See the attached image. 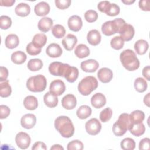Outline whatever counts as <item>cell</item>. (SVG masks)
<instances>
[{
	"instance_id": "6da1fadb",
	"label": "cell",
	"mask_w": 150,
	"mask_h": 150,
	"mask_svg": "<svg viewBox=\"0 0 150 150\" xmlns=\"http://www.w3.org/2000/svg\"><path fill=\"white\" fill-rule=\"evenodd\" d=\"M54 127L64 138H70L74 132L73 124L67 116L62 115L57 117L54 121Z\"/></svg>"
},
{
	"instance_id": "7a4b0ae2",
	"label": "cell",
	"mask_w": 150,
	"mask_h": 150,
	"mask_svg": "<svg viewBox=\"0 0 150 150\" xmlns=\"http://www.w3.org/2000/svg\"><path fill=\"white\" fill-rule=\"evenodd\" d=\"M120 59L122 66L128 71H135L139 67V61L135 52L131 49L123 50L120 53Z\"/></svg>"
},
{
	"instance_id": "3957f363",
	"label": "cell",
	"mask_w": 150,
	"mask_h": 150,
	"mask_svg": "<svg viewBox=\"0 0 150 150\" xmlns=\"http://www.w3.org/2000/svg\"><path fill=\"white\" fill-rule=\"evenodd\" d=\"M131 121L129 115L127 113H122L120 115L117 121L113 124L112 129L115 136L120 137L125 134L128 129Z\"/></svg>"
},
{
	"instance_id": "277c9868",
	"label": "cell",
	"mask_w": 150,
	"mask_h": 150,
	"mask_svg": "<svg viewBox=\"0 0 150 150\" xmlns=\"http://www.w3.org/2000/svg\"><path fill=\"white\" fill-rule=\"evenodd\" d=\"M46 85V79L42 74L31 76L26 81V87L32 92H42L45 90Z\"/></svg>"
},
{
	"instance_id": "5b68a950",
	"label": "cell",
	"mask_w": 150,
	"mask_h": 150,
	"mask_svg": "<svg viewBox=\"0 0 150 150\" xmlns=\"http://www.w3.org/2000/svg\"><path fill=\"white\" fill-rule=\"evenodd\" d=\"M98 81L96 77L88 76L83 78L78 84V91L83 96H88L98 87Z\"/></svg>"
},
{
	"instance_id": "8992f818",
	"label": "cell",
	"mask_w": 150,
	"mask_h": 150,
	"mask_svg": "<svg viewBox=\"0 0 150 150\" xmlns=\"http://www.w3.org/2000/svg\"><path fill=\"white\" fill-rule=\"evenodd\" d=\"M125 23V21L120 18L112 21H108L102 25L101 31L105 36H111L118 33L120 29Z\"/></svg>"
},
{
	"instance_id": "52a82bcc",
	"label": "cell",
	"mask_w": 150,
	"mask_h": 150,
	"mask_svg": "<svg viewBox=\"0 0 150 150\" xmlns=\"http://www.w3.org/2000/svg\"><path fill=\"white\" fill-rule=\"evenodd\" d=\"M86 132L91 135H97L101 129V124L98 119L93 118L87 121L85 124Z\"/></svg>"
},
{
	"instance_id": "ba28073f",
	"label": "cell",
	"mask_w": 150,
	"mask_h": 150,
	"mask_svg": "<svg viewBox=\"0 0 150 150\" xmlns=\"http://www.w3.org/2000/svg\"><path fill=\"white\" fill-rule=\"evenodd\" d=\"M68 64L63 63L59 62H54L49 66L50 73L54 76L64 77V74Z\"/></svg>"
},
{
	"instance_id": "9c48e42d",
	"label": "cell",
	"mask_w": 150,
	"mask_h": 150,
	"mask_svg": "<svg viewBox=\"0 0 150 150\" xmlns=\"http://www.w3.org/2000/svg\"><path fill=\"white\" fill-rule=\"evenodd\" d=\"M15 142L19 148L22 149H26L30 144L31 138L27 133L19 132L15 137Z\"/></svg>"
},
{
	"instance_id": "30bf717a",
	"label": "cell",
	"mask_w": 150,
	"mask_h": 150,
	"mask_svg": "<svg viewBox=\"0 0 150 150\" xmlns=\"http://www.w3.org/2000/svg\"><path fill=\"white\" fill-rule=\"evenodd\" d=\"M118 33L124 41L128 42L133 38L135 35V29L131 25L125 23L121 27Z\"/></svg>"
},
{
	"instance_id": "8fae6325",
	"label": "cell",
	"mask_w": 150,
	"mask_h": 150,
	"mask_svg": "<svg viewBox=\"0 0 150 150\" xmlns=\"http://www.w3.org/2000/svg\"><path fill=\"white\" fill-rule=\"evenodd\" d=\"M66 90V86L64 83L60 80H54L51 82L49 86V91L52 94L56 96H59L62 95Z\"/></svg>"
},
{
	"instance_id": "7c38bea8",
	"label": "cell",
	"mask_w": 150,
	"mask_h": 150,
	"mask_svg": "<svg viewBox=\"0 0 150 150\" xmlns=\"http://www.w3.org/2000/svg\"><path fill=\"white\" fill-rule=\"evenodd\" d=\"M98 67V62L94 59H88L83 61L80 64V67L81 70L87 73L95 72Z\"/></svg>"
},
{
	"instance_id": "4fadbf2b",
	"label": "cell",
	"mask_w": 150,
	"mask_h": 150,
	"mask_svg": "<svg viewBox=\"0 0 150 150\" xmlns=\"http://www.w3.org/2000/svg\"><path fill=\"white\" fill-rule=\"evenodd\" d=\"M36 123V117L33 114H26L22 117L21 124L25 129H29L32 128Z\"/></svg>"
},
{
	"instance_id": "5bb4252c",
	"label": "cell",
	"mask_w": 150,
	"mask_h": 150,
	"mask_svg": "<svg viewBox=\"0 0 150 150\" xmlns=\"http://www.w3.org/2000/svg\"><path fill=\"white\" fill-rule=\"evenodd\" d=\"M69 28L73 32L79 31L83 26L81 18L78 15H73L70 16L67 21Z\"/></svg>"
},
{
	"instance_id": "9a60e30c",
	"label": "cell",
	"mask_w": 150,
	"mask_h": 150,
	"mask_svg": "<svg viewBox=\"0 0 150 150\" xmlns=\"http://www.w3.org/2000/svg\"><path fill=\"white\" fill-rule=\"evenodd\" d=\"M79 73V70L77 67L67 64L63 77H64L68 82L73 83L78 78Z\"/></svg>"
},
{
	"instance_id": "2e32d148",
	"label": "cell",
	"mask_w": 150,
	"mask_h": 150,
	"mask_svg": "<svg viewBox=\"0 0 150 150\" xmlns=\"http://www.w3.org/2000/svg\"><path fill=\"white\" fill-rule=\"evenodd\" d=\"M97 77L98 80L103 83H109L113 77L112 71L107 67H103L100 69L97 73Z\"/></svg>"
},
{
	"instance_id": "e0dca14e",
	"label": "cell",
	"mask_w": 150,
	"mask_h": 150,
	"mask_svg": "<svg viewBox=\"0 0 150 150\" xmlns=\"http://www.w3.org/2000/svg\"><path fill=\"white\" fill-rule=\"evenodd\" d=\"M62 105L66 110H72L77 105L76 97L72 94H68L64 96L62 99Z\"/></svg>"
},
{
	"instance_id": "ac0fdd59",
	"label": "cell",
	"mask_w": 150,
	"mask_h": 150,
	"mask_svg": "<svg viewBox=\"0 0 150 150\" xmlns=\"http://www.w3.org/2000/svg\"><path fill=\"white\" fill-rule=\"evenodd\" d=\"M77 39L76 36L71 33L67 35L62 40V45L64 49L68 51L72 50L77 44Z\"/></svg>"
},
{
	"instance_id": "d6986e66",
	"label": "cell",
	"mask_w": 150,
	"mask_h": 150,
	"mask_svg": "<svg viewBox=\"0 0 150 150\" xmlns=\"http://www.w3.org/2000/svg\"><path fill=\"white\" fill-rule=\"evenodd\" d=\"M91 104L94 108H100L106 104V98L103 94L97 93L91 97Z\"/></svg>"
},
{
	"instance_id": "ffe728a7",
	"label": "cell",
	"mask_w": 150,
	"mask_h": 150,
	"mask_svg": "<svg viewBox=\"0 0 150 150\" xmlns=\"http://www.w3.org/2000/svg\"><path fill=\"white\" fill-rule=\"evenodd\" d=\"M46 53L49 57L56 58L60 57L62 54L63 50L59 45L53 43L47 47Z\"/></svg>"
},
{
	"instance_id": "44dd1931",
	"label": "cell",
	"mask_w": 150,
	"mask_h": 150,
	"mask_svg": "<svg viewBox=\"0 0 150 150\" xmlns=\"http://www.w3.org/2000/svg\"><path fill=\"white\" fill-rule=\"evenodd\" d=\"M50 6L48 3L42 1L37 4L34 8L35 14L39 16H44L47 15L50 12Z\"/></svg>"
},
{
	"instance_id": "7402d4cb",
	"label": "cell",
	"mask_w": 150,
	"mask_h": 150,
	"mask_svg": "<svg viewBox=\"0 0 150 150\" xmlns=\"http://www.w3.org/2000/svg\"><path fill=\"white\" fill-rule=\"evenodd\" d=\"M87 39L91 45H98L101 40V36L100 33L96 29H92L90 30L87 35Z\"/></svg>"
},
{
	"instance_id": "603a6c76",
	"label": "cell",
	"mask_w": 150,
	"mask_h": 150,
	"mask_svg": "<svg viewBox=\"0 0 150 150\" xmlns=\"http://www.w3.org/2000/svg\"><path fill=\"white\" fill-rule=\"evenodd\" d=\"M53 20L49 17H43L40 19L38 23V28L42 32H47L52 28Z\"/></svg>"
},
{
	"instance_id": "cb8c5ba5",
	"label": "cell",
	"mask_w": 150,
	"mask_h": 150,
	"mask_svg": "<svg viewBox=\"0 0 150 150\" xmlns=\"http://www.w3.org/2000/svg\"><path fill=\"white\" fill-rule=\"evenodd\" d=\"M43 101L45 104L49 108H54L57 105L58 98L57 96L52 93L47 92L43 96Z\"/></svg>"
},
{
	"instance_id": "d4e9b609",
	"label": "cell",
	"mask_w": 150,
	"mask_h": 150,
	"mask_svg": "<svg viewBox=\"0 0 150 150\" xmlns=\"http://www.w3.org/2000/svg\"><path fill=\"white\" fill-rule=\"evenodd\" d=\"M128 130L133 135L139 137L145 133V127L142 122L136 124H131L128 128Z\"/></svg>"
},
{
	"instance_id": "484cf974",
	"label": "cell",
	"mask_w": 150,
	"mask_h": 150,
	"mask_svg": "<svg viewBox=\"0 0 150 150\" xmlns=\"http://www.w3.org/2000/svg\"><path fill=\"white\" fill-rule=\"evenodd\" d=\"M15 13L19 16H27L30 12V7L29 5L26 3H19L15 8Z\"/></svg>"
},
{
	"instance_id": "4316f807",
	"label": "cell",
	"mask_w": 150,
	"mask_h": 150,
	"mask_svg": "<svg viewBox=\"0 0 150 150\" xmlns=\"http://www.w3.org/2000/svg\"><path fill=\"white\" fill-rule=\"evenodd\" d=\"M148 48V43L144 39H139L134 44V49L139 55H143L146 53Z\"/></svg>"
},
{
	"instance_id": "83f0119b",
	"label": "cell",
	"mask_w": 150,
	"mask_h": 150,
	"mask_svg": "<svg viewBox=\"0 0 150 150\" xmlns=\"http://www.w3.org/2000/svg\"><path fill=\"white\" fill-rule=\"evenodd\" d=\"M23 105L28 110H34L38 106V99L33 96H28L23 100Z\"/></svg>"
},
{
	"instance_id": "f1b7e54d",
	"label": "cell",
	"mask_w": 150,
	"mask_h": 150,
	"mask_svg": "<svg viewBox=\"0 0 150 150\" xmlns=\"http://www.w3.org/2000/svg\"><path fill=\"white\" fill-rule=\"evenodd\" d=\"M19 44V39L18 36L15 34L8 35L5 40V46L8 49H14Z\"/></svg>"
},
{
	"instance_id": "f546056e",
	"label": "cell",
	"mask_w": 150,
	"mask_h": 150,
	"mask_svg": "<svg viewBox=\"0 0 150 150\" xmlns=\"http://www.w3.org/2000/svg\"><path fill=\"white\" fill-rule=\"evenodd\" d=\"M74 54L77 57L83 59L89 56L90 49L86 45L79 44L75 48Z\"/></svg>"
},
{
	"instance_id": "4dcf8cb0",
	"label": "cell",
	"mask_w": 150,
	"mask_h": 150,
	"mask_svg": "<svg viewBox=\"0 0 150 150\" xmlns=\"http://www.w3.org/2000/svg\"><path fill=\"white\" fill-rule=\"evenodd\" d=\"M92 112L91 108L87 105H81L76 111V115L77 117L81 120H84L89 117Z\"/></svg>"
},
{
	"instance_id": "1f68e13d",
	"label": "cell",
	"mask_w": 150,
	"mask_h": 150,
	"mask_svg": "<svg viewBox=\"0 0 150 150\" xmlns=\"http://www.w3.org/2000/svg\"><path fill=\"white\" fill-rule=\"evenodd\" d=\"M47 40V36L44 33H37L33 36L32 43L36 47L42 48L46 45Z\"/></svg>"
},
{
	"instance_id": "d6a6232c",
	"label": "cell",
	"mask_w": 150,
	"mask_h": 150,
	"mask_svg": "<svg viewBox=\"0 0 150 150\" xmlns=\"http://www.w3.org/2000/svg\"><path fill=\"white\" fill-rule=\"evenodd\" d=\"M26 54L22 51H16L11 54V60L16 64H22L26 60Z\"/></svg>"
},
{
	"instance_id": "836d02e7",
	"label": "cell",
	"mask_w": 150,
	"mask_h": 150,
	"mask_svg": "<svg viewBox=\"0 0 150 150\" xmlns=\"http://www.w3.org/2000/svg\"><path fill=\"white\" fill-rule=\"evenodd\" d=\"M11 93L12 88L9 84V80H6L0 82V96L1 97H8L11 94Z\"/></svg>"
},
{
	"instance_id": "e575fe53",
	"label": "cell",
	"mask_w": 150,
	"mask_h": 150,
	"mask_svg": "<svg viewBox=\"0 0 150 150\" xmlns=\"http://www.w3.org/2000/svg\"><path fill=\"white\" fill-rule=\"evenodd\" d=\"M129 115L131 124L142 122L145 118L144 112L142 111L139 110L132 111L130 114H129Z\"/></svg>"
},
{
	"instance_id": "d590c367",
	"label": "cell",
	"mask_w": 150,
	"mask_h": 150,
	"mask_svg": "<svg viewBox=\"0 0 150 150\" xmlns=\"http://www.w3.org/2000/svg\"><path fill=\"white\" fill-rule=\"evenodd\" d=\"M43 62L39 59H32L27 64L28 69L32 71H36L40 70L43 67Z\"/></svg>"
},
{
	"instance_id": "8d00e7d4",
	"label": "cell",
	"mask_w": 150,
	"mask_h": 150,
	"mask_svg": "<svg viewBox=\"0 0 150 150\" xmlns=\"http://www.w3.org/2000/svg\"><path fill=\"white\" fill-rule=\"evenodd\" d=\"M134 88L139 93H143L147 89L148 84L146 81L142 77H138L134 81Z\"/></svg>"
},
{
	"instance_id": "74e56055",
	"label": "cell",
	"mask_w": 150,
	"mask_h": 150,
	"mask_svg": "<svg viewBox=\"0 0 150 150\" xmlns=\"http://www.w3.org/2000/svg\"><path fill=\"white\" fill-rule=\"evenodd\" d=\"M120 145L124 150H133L135 147V142L131 138H125L121 141Z\"/></svg>"
},
{
	"instance_id": "f35d334b",
	"label": "cell",
	"mask_w": 150,
	"mask_h": 150,
	"mask_svg": "<svg viewBox=\"0 0 150 150\" xmlns=\"http://www.w3.org/2000/svg\"><path fill=\"white\" fill-rule=\"evenodd\" d=\"M52 33L53 35L57 39L64 37L66 33V29L63 26L56 24L52 28Z\"/></svg>"
},
{
	"instance_id": "ab89813d",
	"label": "cell",
	"mask_w": 150,
	"mask_h": 150,
	"mask_svg": "<svg viewBox=\"0 0 150 150\" xmlns=\"http://www.w3.org/2000/svg\"><path fill=\"white\" fill-rule=\"evenodd\" d=\"M120 12V8L118 5L114 3H110L108 5L105 13L110 16H115L118 15Z\"/></svg>"
},
{
	"instance_id": "60d3db41",
	"label": "cell",
	"mask_w": 150,
	"mask_h": 150,
	"mask_svg": "<svg viewBox=\"0 0 150 150\" xmlns=\"http://www.w3.org/2000/svg\"><path fill=\"white\" fill-rule=\"evenodd\" d=\"M110 44L113 49L115 50H120L123 47L124 41L121 36H116L111 39Z\"/></svg>"
},
{
	"instance_id": "b9f144b4",
	"label": "cell",
	"mask_w": 150,
	"mask_h": 150,
	"mask_svg": "<svg viewBox=\"0 0 150 150\" xmlns=\"http://www.w3.org/2000/svg\"><path fill=\"white\" fill-rule=\"evenodd\" d=\"M112 115V110L110 107H107L102 110L100 114V119L101 122H106L108 121Z\"/></svg>"
},
{
	"instance_id": "7bdbcfd3",
	"label": "cell",
	"mask_w": 150,
	"mask_h": 150,
	"mask_svg": "<svg viewBox=\"0 0 150 150\" xmlns=\"http://www.w3.org/2000/svg\"><path fill=\"white\" fill-rule=\"evenodd\" d=\"M83 148L84 145L83 142L77 139L69 142L67 146V149L68 150H82Z\"/></svg>"
},
{
	"instance_id": "ee69618b",
	"label": "cell",
	"mask_w": 150,
	"mask_h": 150,
	"mask_svg": "<svg viewBox=\"0 0 150 150\" xmlns=\"http://www.w3.org/2000/svg\"><path fill=\"white\" fill-rule=\"evenodd\" d=\"M12 25V20L10 17L6 15H2L0 17V27L2 29L6 30Z\"/></svg>"
},
{
	"instance_id": "f6af8a7d",
	"label": "cell",
	"mask_w": 150,
	"mask_h": 150,
	"mask_svg": "<svg viewBox=\"0 0 150 150\" xmlns=\"http://www.w3.org/2000/svg\"><path fill=\"white\" fill-rule=\"evenodd\" d=\"M84 18L89 23L94 22L98 18V13L94 10H88L84 13Z\"/></svg>"
},
{
	"instance_id": "bcb514c9",
	"label": "cell",
	"mask_w": 150,
	"mask_h": 150,
	"mask_svg": "<svg viewBox=\"0 0 150 150\" xmlns=\"http://www.w3.org/2000/svg\"><path fill=\"white\" fill-rule=\"evenodd\" d=\"M26 50L29 55L36 56L41 52V48L36 47L32 42H30L26 46Z\"/></svg>"
},
{
	"instance_id": "7dc6e473",
	"label": "cell",
	"mask_w": 150,
	"mask_h": 150,
	"mask_svg": "<svg viewBox=\"0 0 150 150\" xmlns=\"http://www.w3.org/2000/svg\"><path fill=\"white\" fill-rule=\"evenodd\" d=\"M54 2L56 7L60 9H67L71 4L70 0H56Z\"/></svg>"
},
{
	"instance_id": "c3c4849f",
	"label": "cell",
	"mask_w": 150,
	"mask_h": 150,
	"mask_svg": "<svg viewBox=\"0 0 150 150\" xmlns=\"http://www.w3.org/2000/svg\"><path fill=\"white\" fill-rule=\"evenodd\" d=\"M10 108L5 105H0V118L5 119L10 114Z\"/></svg>"
},
{
	"instance_id": "681fc988",
	"label": "cell",
	"mask_w": 150,
	"mask_h": 150,
	"mask_svg": "<svg viewBox=\"0 0 150 150\" xmlns=\"http://www.w3.org/2000/svg\"><path fill=\"white\" fill-rule=\"evenodd\" d=\"M149 142L150 139L149 138H144L142 139L139 143V149L143 150V149H149Z\"/></svg>"
},
{
	"instance_id": "f907efd6",
	"label": "cell",
	"mask_w": 150,
	"mask_h": 150,
	"mask_svg": "<svg viewBox=\"0 0 150 150\" xmlns=\"http://www.w3.org/2000/svg\"><path fill=\"white\" fill-rule=\"evenodd\" d=\"M149 0H141L138 2L139 8L144 11H149Z\"/></svg>"
},
{
	"instance_id": "816d5d0a",
	"label": "cell",
	"mask_w": 150,
	"mask_h": 150,
	"mask_svg": "<svg viewBox=\"0 0 150 150\" xmlns=\"http://www.w3.org/2000/svg\"><path fill=\"white\" fill-rule=\"evenodd\" d=\"M8 70L4 66L0 67V82L6 80L8 77Z\"/></svg>"
},
{
	"instance_id": "f5cc1de1",
	"label": "cell",
	"mask_w": 150,
	"mask_h": 150,
	"mask_svg": "<svg viewBox=\"0 0 150 150\" xmlns=\"http://www.w3.org/2000/svg\"><path fill=\"white\" fill-rule=\"evenodd\" d=\"M46 144L41 141H37L35 142L32 147V150H46Z\"/></svg>"
},
{
	"instance_id": "db71d44e",
	"label": "cell",
	"mask_w": 150,
	"mask_h": 150,
	"mask_svg": "<svg viewBox=\"0 0 150 150\" xmlns=\"http://www.w3.org/2000/svg\"><path fill=\"white\" fill-rule=\"evenodd\" d=\"M110 2L108 1H104L100 2L97 5V8L98 10L103 13H105V11L108 6V5L110 4Z\"/></svg>"
},
{
	"instance_id": "11a10c76",
	"label": "cell",
	"mask_w": 150,
	"mask_h": 150,
	"mask_svg": "<svg viewBox=\"0 0 150 150\" xmlns=\"http://www.w3.org/2000/svg\"><path fill=\"white\" fill-rule=\"evenodd\" d=\"M142 75L148 80H150V66H146L142 69Z\"/></svg>"
},
{
	"instance_id": "9f6ffc18",
	"label": "cell",
	"mask_w": 150,
	"mask_h": 150,
	"mask_svg": "<svg viewBox=\"0 0 150 150\" xmlns=\"http://www.w3.org/2000/svg\"><path fill=\"white\" fill-rule=\"evenodd\" d=\"M15 2V0H1L0 4L1 6H12Z\"/></svg>"
},
{
	"instance_id": "6f0895ef",
	"label": "cell",
	"mask_w": 150,
	"mask_h": 150,
	"mask_svg": "<svg viewBox=\"0 0 150 150\" xmlns=\"http://www.w3.org/2000/svg\"><path fill=\"white\" fill-rule=\"evenodd\" d=\"M149 95H150V93H148L146 96H145L144 98V103L148 107H149Z\"/></svg>"
},
{
	"instance_id": "680465c9",
	"label": "cell",
	"mask_w": 150,
	"mask_h": 150,
	"mask_svg": "<svg viewBox=\"0 0 150 150\" xmlns=\"http://www.w3.org/2000/svg\"><path fill=\"white\" fill-rule=\"evenodd\" d=\"M61 149L63 150L64 148L63 146H62L59 144H54L50 148V150H61Z\"/></svg>"
},
{
	"instance_id": "91938a15",
	"label": "cell",
	"mask_w": 150,
	"mask_h": 150,
	"mask_svg": "<svg viewBox=\"0 0 150 150\" xmlns=\"http://www.w3.org/2000/svg\"><path fill=\"white\" fill-rule=\"evenodd\" d=\"M121 2L125 5H131L135 2V0H121Z\"/></svg>"
}]
</instances>
